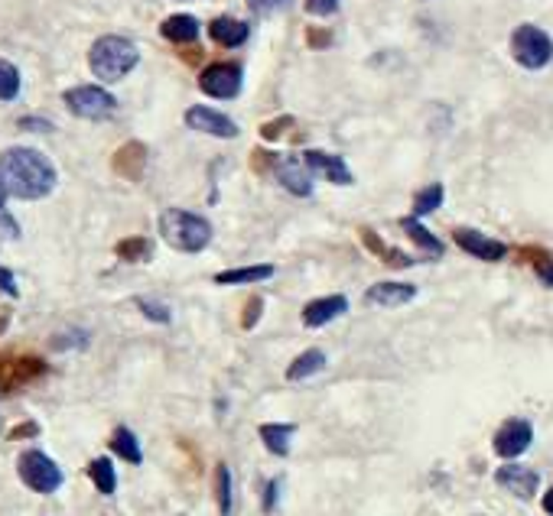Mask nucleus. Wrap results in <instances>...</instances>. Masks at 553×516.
I'll list each match as a JSON object with an SVG mask.
<instances>
[{"instance_id": "obj_1", "label": "nucleus", "mask_w": 553, "mask_h": 516, "mask_svg": "<svg viewBox=\"0 0 553 516\" xmlns=\"http://www.w3.org/2000/svg\"><path fill=\"white\" fill-rule=\"evenodd\" d=\"M0 182L7 188V195L36 202L56 188L59 176L46 153L33 150V147H10L0 153Z\"/></svg>"}, {"instance_id": "obj_2", "label": "nucleus", "mask_w": 553, "mask_h": 516, "mask_svg": "<svg viewBox=\"0 0 553 516\" xmlns=\"http://www.w3.org/2000/svg\"><path fill=\"white\" fill-rule=\"evenodd\" d=\"M140 62V49H137L134 39L127 36H101L95 39V46L88 49V68L95 72L98 82H121L137 68Z\"/></svg>"}, {"instance_id": "obj_3", "label": "nucleus", "mask_w": 553, "mask_h": 516, "mask_svg": "<svg viewBox=\"0 0 553 516\" xmlns=\"http://www.w3.org/2000/svg\"><path fill=\"white\" fill-rule=\"evenodd\" d=\"M160 237L180 254H199L212 244L215 231L209 218L186 211V208H166L160 215Z\"/></svg>"}, {"instance_id": "obj_4", "label": "nucleus", "mask_w": 553, "mask_h": 516, "mask_svg": "<svg viewBox=\"0 0 553 516\" xmlns=\"http://www.w3.org/2000/svg\"><path fill=\"white\" fill-rule=\"evenodd\" d=\"M511 56L527 72H541L553 62V36L534 23H521L511 33Z\"/></svg>"}, {"instance_id": "obj_5", "label": "nucleus", "mask_w": 553, "mask_h": 516, "mask_svg": "<svg viewBox=\"0 0 553 516\" xmlns=\"http://www.w3.org/2000/svg\"><path fill=\"white\" fill-rule=\"evenodd\" d=\"M17 471H20V480H23L29 490H36V494H56V490L62 488V480H66L62 478V468L49 458L46 451H39V449L23 451L17 461Z\"/></svg>"}, {"instance_id": "obj_6", "label": "nucleus", "mask_w": 553, "mask_h": 516, "mask_svg": "<svg viewBox=\"0 0 553 516\" xmlns=\"http://www.w3.org/2000/svg\"><path fill=\"white\" fill-rule=\"evenodd\" d=\"M66 107L82 121H105L117 111V98L101 85H76L62 94Z\"/></svg>"}, {"instance_id": "obj_7", "label": "nucleus", "mask_w": 553, "mask_h": 516, "mask_svg": "<svg viewBox=\"0 0 553 516\" xmlns=\"http://www.w3.org/2000/svg\"><path fill=\"white\" fill-rule=\"evenodd\" d=\"M199 88L209 94V98L231 101V98H238L241 88H244V68H241L238 62H212L209 68H202Z\"/></svg>"}, {"instance_id": "obj_8", "label": "nucleus", "mask_w": 553, "mask_h": 516, "mask_svg": "<svg viewBox=\"0 0 553 516\" xmlns=\"http://www.w3.org/2000/svg\"><path fill=\"white\" fill-rule=\"evenodd\" d=\"M531 445H534V425L527 423V419H521V416L505 419V423L498 425L495 439H492L495 455L505 461H517Z\"/></svg>"}, {"instance_id": "obj_9", "label": "nucleus", "mask_w": 553, "mask_h": 516, "mask_svg": "<svg viewBox=\"0 0 553 516\" xmlns=\"http://www.w3.org/2000/svg\"><path fill=\"white\" fill-rule=\"evenodd\" d=\"M274 176L276 182L296 198H309L316 188V176L309 172V166L303 163V156H276L274 160Z\"/></svg>"}, {"instance_id": "obj_10", "label": "nucleus", "mask_w": 553, "mask_h": 516, "mask_svg": "<svg viewBox=\"0 0 553 516\" xmlns=\"http://www.w3.org/2000/svg\"><path fill=\"white\" fill-rule=\"evenodd\" d=\"M186 127L189 131H199V133H209V137H219V140H235L241 133V127L231 121L228 114L215 111L209 104H196L186 111Z\"/></svg>"}, {"instance_id": "obj_11", "label": "nucleus", "mask_w": 553, "mask_h": 516, "mask_svg": "<svg viewBox=\"0 0 553 516\" xmlns=\"http://www.w3.org/2000/svg\"><path fill=\"white\" fill-rule=\"evenodd\" d=\"M495 480H498V488L508 490V494L517 500H534L537 488H541V474H537L534 468L517 464V461L501 464V468L495 471Z\"/></svg>"}, {"instance_id": "obj_12", "label": "nucleus", "mask_w": 553, "mask_h": 516, "mask_svg": "<svg viewBox=\"0 0 553 516\" xmlns=\"http://www.w3.org/2000/svg\"><path fill=\"white\" fill-rule=\"evenodd\" d=\"M453 241H456L466 254H472L476 260H485V263H498L508 257V244L505 241H495V237L482 234L476 227H456L453 231Z\"/></svg>"}, {"instance_id": "obj_13", "label": "nucleus", "mask_w": 553, "mask_h": 516, "mask_svg": "<svg viewBox=\"0 0 553 516\" xmlns=\"http://www.w3.org/2000/svg\"><path fill=\"white\" fill-rule=\"evenodd\" d=\"M345 312H349V296H342V292L319 296V299H309L303 306V325L306 329H323L329 322L342 319Z\"/></svg>"}, {"instance_id": "obj_14", "label": "nucleus", "mask_w": 553, "mask_h": 516, "mask_svg": "<svg viewBox=\"0 0 553 516\" xmlns=\"http://www.w3.org/2000/svg\"><path fill=\"white\" fill-rule=\"evenodd\" d=\"M303 163L309 166L313 176H323L329 179L333 186H352L355 176L349 170V163L342 156H335V153H323V150H306L303 153Z\"/></svg>"}, {"instance_id": "obj_15", "label": "nucleus", "mask_w": 553, "mask_h": 516, "mask_svg": "<svg viewBox=\"0 0 553 516\" xmlns=\"http://www.w3.org/2000/svg\"><path fill=\"white\" fill-rule=\"evenodd\" d=\"M411 299H417V286L413 282H397V280H381L368 286L365 302L368 306H381V309H394V306H407Z\"/></svg>"}, {"instance_id": "obj_16", "label": "nucleus", "mask_w": 553, "mask_h": 516, "mask_svg": "<svg viewBox=\"0 0 553 516\" xmlns=\"http://www.w3.org/2000/svg\"><path fill=\"white\" fill-rule=\"evenodd\" d=\"M209 36L225 49H235L241 46L244 39L251 36V27L244 20H235V17H215L209 23Z\"/></svg>"}, {"instance_id": "obj_17", "label": "nucleus", "mask_w": 553, "mask_h": 516, "mask_svg": "<svg viewBox=\"0 0 553 516\" xmlns=\"http://www.w3.org/2000/svg\"><path fill=\"white\" fill-rule=\"evenodd\" d=\"M274 273V263H251V266H238V270L215 273V282L219 286H251V282H268Z\"/></svg>"}, {"instance_id": "obj_18", "label": "nucleus", "mask_w": 553, "mask_h": 516, "mask_svg": "<svg viewBox=\"0 0 553 516\" xmlns=\"http://www.w3.org/2000/svg\"><path fill=\"white\" fill-rule=\"evenodd\" d=\"M325 364H329L325 351H319V347H309V351H303L300 357H293V361H290V367H286V380H290V384L309 380V377L323 374Z\"/></svg>"}, {"instance_id": "obj_19", "label": "nucleus", "mask_w": 553, "mask_h": 516, "mask_svg": "<svg viewBox=\"0 0 553 516\" xmlns=\"http://www.w3.org/2000/svg\"><path fill=\"white\" fill-rule=\"evenodd\" d=\"M160 33H163V39L186 46V43H196V39H199V20L192 17V13H172V17H166L160 23Z\"/></svg>"}, {"instance_id": "obj_20", "label": "nucleus", "mask_w": 553, "mask_h": 516, "mask_svg": "<svg viewBox=\"0 0 553 516\" xmlns=\"http://www.w3.org/2000/svg\"><path fill=\"white\" fill-rule=\"evenodd\" d=\"M296 435V425L293 423H264L260 425V441H264V449L276 458H286L290 455V441Z\"/></svg>"}, {"instance_id": "obj_21", "label": "nucleus", "mask_w": 553, "mask_h": 516, "mask_svg": "<svg viewBox=\"0 0 553 516\" xmlns=\"http://www.w3.org/2000/svg\"><path fill=\"white\" fill-rule=\"evenodd\" d=\"M401 231L407 237H411L413 244L417 247H423V250H427V254H433V257H439L443 254V241H439L437 234H433V231H427V227L420 225V218H401Z\"/></svg>"}, {"instance_id": "obj_22", "label": "nucleus", "mask_w": 553, "mask_h": 516, "mask_svg": "<svg viewBox=\"0 0 553 516\" xmlns=\"http://www.w3.org/2000/svg\"><path fill=\"white\" fill-rule=\"evenodd\" d=\"M111 451H115V455H121L127 464H140V461H143L140 441H137V435L127 429V425H117V429H115V435H111Z\"/></svg>"}, {"instance_id": "obj_23", "label": "nucleus", "mask_w": 553, "mask_h": 516, "mask_svg": "<svg viewBox=\"0 0 553 516\" xmlns=\"http://www.w3.org/2000/svg\"><path fill=\"white\" fill-rule=\"evenodd\" d=\"M88 478H92V484L98 488V494H105V497H111L117 490V474H115V461L111 458L92 461V464H88Z\"/></svg>"}, {"instance_id": "obj_24", "label": "nucleus", "mask_w": 553, "mask_h": 516, "mask_svg": "<svg viewBox=\"0 0 553 516\" xmlns=\"http://www.w3.org/2000/svg\"><path fill=\"white\" fill-rule=\"evenodd\" d=\"M215 500H219L221 516H228L235 507V484H231V468L225 461L215 464Z\"/></svg>"}, {"instance_id": "obj_25", "label": "nucleus", "mask_w": 553, "mask_h": 516, "mask_svg": "<svg viewBox=\"0 0 553 516\" xmlns=\"http://www.w3.org/2000/svg\"><path fill=\"white\" fill-rule=\"evenodd\" d=\"M443 195H446V188H443V182H433V186H423L413 195V218H427L433 215L439 205H443Z\"/></svg>"}, {"instance_id": "obj_26", "label": "nucleus", "mask_w": 553, "mask_h": 516, "mask_svg": "<svg viewBox=\"0 0 553 516\" xmlns=\"http://www.w3.org/2000/svg\"><path fill=\"white\" fill-rule=\"evenodd\" d=\"M20 68L10 59H0V101H13L20 94Z\"/></svg>"}, {"instance_id": "obj_27", "label": "nucleus", "mask_w": 553, "mask_h": 516, "mask_svg": "<svg viewBox=\"0 0 553 516\" xmlns=\"http://www.w3.org/2000/svg\"><path fill=\"white\" fill-rule=\"evenodd\" d=\"M117 254L124 257V260H150L153 244L147 237H131V241H121V244H117Z\"/></svg>"}, {"instance_id": "obj_28", "label": "nucleus", "mask_w": 553, "mask_h": 516, "mask_svg": "<svg viewBox=\"0 0 553 516\" xmlns=\"http://www.w3.org/2000/svg\"><path fill=\"white\" fill-rule=\"evenodd\" d=\"M134 306H137V309H140L150 322H156V325H170L172 312L166 309V306H160V302H153V299H143V296H137Z\"/></svg>"}, {"instance_id": "obj_29", "label": "nucleus", "mask_w": 553, "mask_h": 516, "mask_svg": "<svg viewBox=\"0 0 553 516\" xmlns=\"http://www.w3.org/2000/svg\"><path fill=\"white\" fill-rule=\"evenodd\" d=\"M339 7H342V0H306V10L313 17H333L339 13Z\"/></svg>"}, {"instance_id": "obj_30", "label": "nucleus", "mask_w": 553, "mask_h": 516, "mask_svg": "<svg viewBox=\"0 0 553 516\" xmlns=\"http://www.w3.org/2000/svg\"><path fill=\"white\" fill-rule=\"evenodd\" d=\"M17 237H20V225L0 208V244H10V241H17Z\"/></svg>"}, {"instance_id": "obj_31", "label": "nucleus", "mask_w": 553, "mask_h": 516, "mask_svg": "<svg viewBox=\"0 0 553 516\" xmlns=\"http://www.w3.org/2000/svg\"><path fill=\"white\" fill-rule=\"evenodd\" d=\"M293 0H248V7L254 13H274V10H286Z\"/></svg>"}, {"instance_id": "obj_32", "label": "nucleus", "mask_w": 553, "mask_h": 516, "mask_svg": "<svg viewBox=\"0 0 553 516\" xmlns=\"http://www.w3.org/2000/svg\"><path fill=\"white\" fill-rule=\"evenodd\" d=\"M280 484H284V478H274L268 480V490H264V510H276V504H280Z\"/></svg>"}, {"instance_id": "obj_33", "label": "nucleus", "mask_w": 553, "mask_h": 516, "mask_svg": "<svg viewBox=\"0 0 553 516\" xmlns=\"http://www.w3.org/2000/svg\"><path fill=\"white\" fill-rule=\"evenodd\" d=\"M0 290L7 292L10 299H17L20 290H17V280H13V273L7 270V266H0Z\"/></svg>"}, {"instance_id": "obj_34", "label": "nucleus", "mask_w": 553, "mask_h": 516, "mask_svg": "<svg viewBox=\"0 0 553 516\" xmlns=\"http://www.w3.org/2000/svg\"><path fill=\"white\" fill-rule=\"evenodd\" d=\"M260 309H264V302L254 299V306H248V309H244V319H241V325H244V329H254V325H258V319H260Z\"/></svg>"}, {"instance_id": "obj_35", "label": "nucleus", "mask_w": 553, "mask_h": 516, "mask_svg": "<svg viewBox=\"0 0 553 516\" xmlns=\"http://www.w3.org/2000/svg\"><path fill=\"white\" fill-rule=\"evenodd\" d=\"M20 127H23V131H39V133H49V131H52V123H49V121H39V117H23V121H20Z\"/></svg>"}, {"instance_id": "obj_36", "label": "nucleus", "mask_w": 553, "mask_h": 516, "mask_svg": "<svg viewBox=\"0 0 553 516\" xmlns=\"http://www.w3.org/2000/svg\"><path fill=\"white\" fill-rule=\"evenodd\" d=\"M537 276H541V282H544V286H550V290H553V260H541V263H537Z\"/></svg>"}, {"instance_id": "obj_37", "label": "nucleus", "mask_w": 553, "mask_h": 516, "mask_svg": "<svg viewBox=\"0 0 553 516\" xmlns=\"http://www.w3.org/2000/svg\"><path fill=\"white\" fill-rule=\"evenodd\" d=\"M541 504H544V513H547V516H553V488L547 490V494H544V500H541Z\"/></svg>"}, {"instance_id": "obj_38", "label": "nucleus", "mask_w": 553, "mask_h": 516, "mask_svg": "<svg viewBox=\"0 0 553 516\" xmlns=\"http://www.w3.org/2000/svg\"><path fill=\"white\" fill-rule=\"evenodd\" d=\"M4 202H7V188H4V182H0V208H4Z\"/></svg>"}, {"instance_id": "obj_39", "label": "nucleus", "mask_w": 553, "mask_h": 516, "mask_svg": "<svg viewBox=\"0 0 553 516\" xmlns=\"http://www.w3.org/2000/svg\"><path fill=\"white\" fill-rule=\"evenodd\" d=\"M0 429H4V419H0Z\"/></svg>"}]
</instances>
